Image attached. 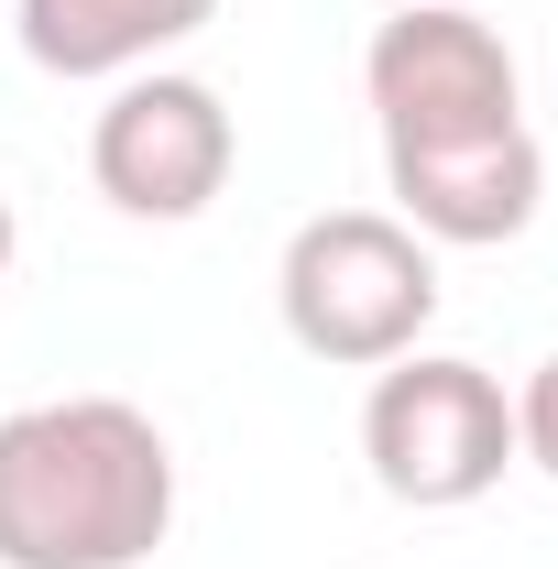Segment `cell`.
Here are the masks:
<instances>
[{
  "instance_id": "obj_1",
  "label": "cell",
  "mask_w": 558,
  "mask_h": 569,
  "mask_svg": "<svg viewBox=\"0 0 558 569\" xmlns=\"http://www.w3.org/2000/svg\"><path fill=\"white\" fill-rule=\"evenodd\" d=\"M176 526V449L121 395L0 417V569H142Z\"/></svg>"
},
{
  "instance_id": "obj_2",
  "label": "cell",
  "mask_w": 558,
  "mask_h": 569,
  "mask_svg": "<svg viewBox=\"0 0 558 569\" xmlns=\"http://www.w3.org/2000/svg\"><path fill=\"white\" fill-rule=\"evenodd\" d=\"M275 307L307 361L383 372L438 318V241H417L395 209H318L296 219V241L275 263Z\"/></svg>"
},
{
  "instance_id": "obj_3",
  "label": "cell",
  "mask_w": 558,
  "mask_h": 569,
  "mask_svg": "<svg viewBox=\"0 0 558 569\" xmlns=\"http://www.w3.org/2000/svg\"><path fill=\"white\" fill-rule=\"evenodd\" d=\"M361 460H372V482L395 503L460 515V503H482L515 471V395L460 351H406V361L372 372Z\"/></svg>"
},
{
  "instance_id": "obj_4",
  "label": "cell",
  "mask_w": 558,
  "mask_h": 569,
  "mask_svg": "<svg viewBox=\"0 0 558 569\" xmlns=\"http://www.w3.org/2000/svg\"><path fill=\"white\" fill-rule=\"evenodd\" d=\"M361 99L383 121V153H449V142H492L526 121V67L482 11L406 0L361 44Z\"/></svg>"
},
{
  "instance_id": "obj_5",
  "label": "cell",
  "mask_w": 558,
  "mask_h": 569,
  "mask_svg": "<svg viewBox=\"0 0 558 569\" xmlns=\"http://www.w3.org/2000/svg\"><path fill=\"white\" fill-rule=\"evenodd\" d=\"M241 132H230V99L187 67H132L110 88V110L88 121V176L121 219H198L230 187Z\"/></svg>"
},
{
  "instance_id": "obj_6",
  "label": "cell",
  "mask_w": 558,
  "mask_h": 569,
  "mask_svg": "<svg viewBox=\"0 0 558 569\" xmlns=\"http://www.w3.org/2000/svg\"><path fill=\"white\" fill-rule=\"evenodd\" d=\"M383 187H395V219H406L417 241L482 252V241L537 230V209H548V153L515 121V132L449 142V153H383Z\"/></svg>"
},
{
  "instance_id": "obj_7",
  "label": "cell",
  "mask_w": 558,
  "mask_h": 569,
  "mask_svg": "<svg viewBox=\"0 0 558 569\" xmlns=\"http://www.w3.org/2000/svg\"><path fill=\"white\" fill-rule=\"evenodd\" d=\"M219 0H11V33L44 77H132L176 56Z\"/></svg>"
},
{
  "instance_id": "obj_8",
  "label": "cell",
  "mask_w": 558,
  "mask_h": 569,
  "mask_svg": "<svg viewBox=\"0 0 558 569\" xmlns=\"http://www.w3.org/2000/svg\"><path fill=\"white\" fill-rule=\"evenodd\" d=\"M515 460H537V471L558 482V351L515 383Z\"/></svg>"
},
{
  "instance_id": "obj_9",
  "label": "cell",
  "mask_w": 558,
  "mask_h": 569,
  "mask_svg": "<svg viewBox=\"0 0 558 569\" xmlns=\"http://www.w3.org/2000/svg\"><path fill=\"white\" fill-rule=\"evenodd\" d=\"M11 252H22V219H11V198H0V274H11Z\"/></svg>"
}]
</instances>
